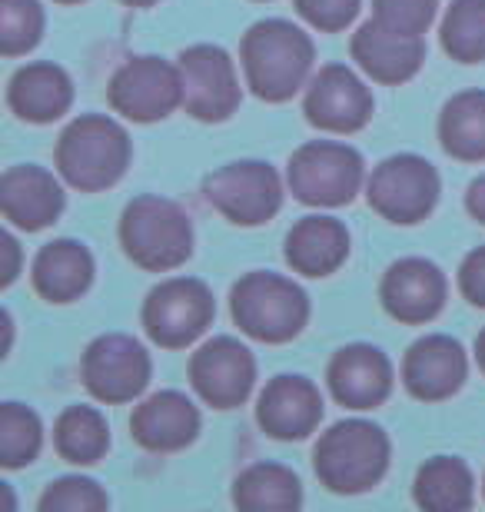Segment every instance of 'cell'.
I'll return each mask as SVG.
<instances>
[{
    "mask_svg": "<svg viewBox=\"0 0 485 512\" xmlns=\"http://www.w3.org/2000/svg\"><path fill=\"white\" fill-rule=\"evenodd\" d=\"M44 34V7L37 0H0V54L20 57Z\"/></svg>",
    "mask_w": 485,
    "mask_h": 512,
    "instance_id": "cell-31",
    "label": "cell"
},
{
    "mask_svg": "<svg viewBox=\"0 0 485 512\" xmlns=\"http://www.w3.org/2000/svg\"><path fill=\"white\" fill-rule=\"evenodd\" d=\"M30 280L47 303H74L94 283V256L77 240H54L37 253Z\"/></svg>",
    "mask_w": 485,
    "mask_h": 512,
    "instance_id": "cell-23",
    "label": "cell"
},
{
    "mask_svg": "<svg viewBox=\"0 0 485 512\" xmlns=\"http://www.w3.org/2000/svg\"><path fill=\"white\" fill-rule=\"evenodd\" d=\"M336 403L346 409H376L392 393V363L383 350L369 343L343 346L326 370Z\"/></svg>",
    "mask_w": 485,
    "mask_h": 512,
    "instance_id": "cell-20",
    "label": "cell"
},
{
    "mask_svg": "<svg viewBox=\"0 0 485 512\" xmlns=\"http://www.w3.org/2000/svg\"><path fill=\"white\" fill-rule=\"evenodd\" d=\"M446 290V273L436 263L422 260V256H406V260L392 263L386 270L383 286H379V300H383L392 320L406 326H422L442 313Z\"/></svg>",
    "mask_w": 485,
    "mask_h": 512,
    "instance_id": "cell-15",
    "label": "cell"
},
{
    "mask_svg": "<svg viewBox=\"0 0 485 512\" xmlns=\"http://www.w3.org/2000/svg\"><path fill=\"white\" fill-rule=\"evenodd\" d=\"M213 316L216 303L210 286L193 276H173L150 290L143 303V330L163 350H183L200 340Z\"/></svg>",
    "mask_w": 485,
    "mask_h": 512,
    "instance_id": "cell-8",
    "label": "cell"
},
{
    "mask_svg": "<svg viewBox=\"0 0 485 512\" xmlns=\"http://www.w3.org/2000/svg\"><path fill=\"white\" fill-rule=\"evenodd\" d=\"M439 0H373V17L402 34L422 37L436 20Z\"/></svg>",
    "mask_w": 485,
    "mask_h": 512,
    "instance_id": "cell-33",
    "label": "cell"
},
{
    "mask_svg": "<svg viewBox=\"0 0 485 512\" xmlns=\"http://www.w3.org/2000/svg\"><path fill=\"white\" fill-rule=\"evenodd\" d=\"M7 104L27 124H54L74 104V80L47 60L24 64L7 84Z\"/></svg>",
    "mask_w": 485,
    "mask_h": 512,
    "instance_id": "cell-22",
    "label": "cell"
},
{
    "mask_svg": "<svg viewBox=\"0 0 485 512\" xmlns=\"http://www.w3.org/2000/svg\"><path fill=\"white\" fill-rule=\"evenodd\" d=\"M123 4H127V7H153L157 0H123Z\"/></svg>",
    "mask_w": 485,
    "mask_h": 512,
    "instance_id": "cell-39",
    "label": "cell"
},
{
    "mask_svg": "<svg viewBox=\"0 0 485 512\" xmlns=\"http://www.w3.org/2000/svg\"><path fill=\"white\" fill-rule=\"evenodd\" d=\"M439 34L442 50L459 64L485 60V0H452Z\"/></svg>",
    "mask_w": 485,
    "mask_h": 512,
    "instance_id": "cell-29",
    "label": "cell"
},
{
    "mask_svg": "<svg viewBox=\"0 0 485 512\" xmlns=\"http://www.w3.org/2000/svg\"><path fill=\"white\" fill-rule=\"evenodd\" d=\"M466 210H469L472 220L485 227V173L469 183V190H466Z\"/></svg>",
    "mask_w": 485,
    "mask_h": 512,
    "instance_id": "cell-36",
    "label": "cell"
},
{
    "mask_svg": "<svg viewBox=\"0 0 485 512\" xmlns=\"http://www.w3.org/2000/svg\"><path fill=\"white\" fill-rule=\"evenodd\" d=\"M4 253H7V270H4V286H10L17 280V273H20V247H17V240L10 237V233H4Z\"/></svg>",
    "mask_w": 485,
    "mask_h": 512,
    "instance_id": "cell-37",
    "label": "cell"
},
{
    "mask_svg": "<svg viewBox=\"0 0 485 512\" xmlns=\"http://www.w3.org/2000/svg\"><path fill=\"white\" fill-rule=\"evenodd\" d=\"M313 57L316 47L306 30H299L296 24L280 17L253 24L240 44L246 84L266 104L290 100L306 84L309 70H313Z\"/></svg>",
    "mask_w": 485,
    "mask_h": 512,
    "instance_id": "cell-1",
    "label": "cell"
},
{
    "mask_svg": "<svg viewBox=\"0 0 485 512\" xmlns=\"http://www.w3.org/2000/svg\"><path fill=\"white\" fill-rule=\"evenodd\" d=\"M54 4H64V7H70V4H84V0H54Z\"/></svg>",
    "mask_w": 485,
    "mask_h": 512,
    "instance_id": "cell-40",
    "label": "cell"
},
{
    "mask_svg": "<svg viewBox=\"0 0 485 512\" xmlns=\"http://www.w3.org/2000/svg\"><path fill=\"white\" fill-rule=\"evenodd\" d=\"M412 496L429 512H466L476 503V479L462 459L432 456L416 473Z\"/></svg>",
    "mask_w": 485,
    "mask_h": 512,
    "instance_id": "cell-25",
    "label": "cell"
},
{
    "mask_svg": "<svg viewBox=\"0 0 485 512\" xmlns=\"http://www.w3.org/2000/svg\"><path fill=\"white\" fill-rule=\"evenodd\" d=\"M476 360H479V370L485 373V330L479 333V340H476Z\"/></svg>",
    "mask_w": 485,
    "mask_h": 512,
    "instance_id": "cell-38",
    "label": "cell"
},
{
    "mask_svg": "<svg viewBox=\"0 0 485 512\" xmlns=\"http://www.w3.org/2000/svg\"><path fill=\"white\" fill-rule=\"evenodd\" d=\"M353 60L359 64L366 77H373L376 84H406L419 74L422 60H426V44L416 34H402L379 20H366L363 27L353 34Z\"/></svg>",
    "mask_w": 485,
    "mask_h": 512,
    "instance_id": "cell-17",
    "label": "cell"
},
{
    "mask_svg": "<svg viewBox=\"0 0 485 512\" xmlns=\"http://www.w3.org/2000/svg\"><path fill=\"white\" fill-rule=\"evenodd\" d=\"M0 210L10 227L37 233L64 213V187L50 170L20 163L0 177Z\"/></svg>",
    "mask_w": 485,
    "mask_h": 512,
    "instance_id": "cell-19",
    "label": "cell"
},
{
    "mask_svg": "<svg viewBox=\"0 0 485 512\" xmlns=\"http://www.w3.org/2000/svg\"><path fill=\"white\" fill-rule=\"evenodd\" d=\"M190 383L213 409H236L253 393L256 360L233 336H213L190 356Z\"/></svg>",
    "mask_w": 485,
    "mask_h": 512,
    "instance_id": "cell-13",
    "label": "cell"
},
{
    "mask_svg": "<svg viewBox=\"0 0 485 512\" xmlns=\"http://www.w3.org/2000/svg\"><path fill=\"white\" fill-rule=\"evenodd\" d=\"M233 323L260 343H290L309 323V296L290 276L253 270L230 293Z\"/></svg>",
    "mask_w": 485,
    "mask_h": 512,
    "instance_id": "cell-5",
    "label": "cell"
},
{
    "mask_svg": "<svg viewBox=\"0 0 485 512\" xmlns=\"http://www.w3.org/2000/svg\"><path fill=\"white\" fill-rule=\"evenodd\" d=\"M313 469L329 493H366L389 469V436L366 419H343L319 436Z\"/></svg>",
    "mask_w": 485,
    "mask_h": 512,
    "instance_id": "cell-2",
    "label": "cell"
},
{
    "mask_svg": "<svg viewBox=\"0 0 485 512\" xmlns=\"http://www.w3.org/2000/svg\"><path fill=\"white\" fill-rule=\"evenodd\" d=\"M366 200L379 217L399 227L426 220L439 203V173L416 153H396L373 170L366 183Z\"/></svg>",
    "mask_w": 485,
    "mask_h": 512,
    "instance_id": "cell-9",
    "label": "cell"
},
{
    "mask_svg": "<svg viewBox=\"0 0 485 512\" xmlns=\"http://www.w3.org/2000/svg\"><path fill=\"white\" fill-rule=\"evenodd\" d=\"M130 167V137L113 117L84 114L57 140V170L80 193L110 190Z\"/></svg>",
    "mask_w": 485,
    "mask_h": 512,
    "instance_id": "cell-3",
    "label": "cell"
},
{
    "mask_svg": "<svg viewBox=\"0 0 485 512\" xmlns=\"http://www.w3.org/2000/svg\"><path fill=\"white\" fill-rule=\"evenodd\" d=\"M363 177L366 163L359 150L336 140L303 143L286 167V183L306 207H343L359 193Z\"/></svg>",
    "mask_w": 485,
    "mask_h": 512,
    "instance_id": "cell-6",
    "label": "cell"
},
{
    "mask_svg": "<svg viewBox=\"0 0 485 512\" xmlns=\"http://www.w3.org/2000/svg\"><path fill=\"white\" fill-rule=\"evenodd\" d=\"M120 243L140 270L170 273L190 260L193 223L180 203L167 197H137L120 217Z\"/></svg>",
    "mask_w": 485,
    "mask_h": 512,
    "instance_id": "cell-4",
    "label": "cell"
},
{
    "mask_svg": "<svg viewBox=\"0 0 485 512\" xmlns=\"http://www.w3.org/2000/svg\"><path fill=\"white\" fill-rule=\"evenodd\" d=\"M469 363L466 350L459 340L442 333L422 336L409 346L406 360H402V383L422 403H442L452 393H459L466 383Z\"/></svg>",
    "mask_w": 485,
    "mask_h": 512,
    "instance_id": "cell-16",
    "label": "cell"
},
{
    "mask_svg": "<svg viewBox=\"0 0 485 512\" xmlns=\"http://www.w3.org/2000/svg\"><path fill=\"white\" fill-rule=\"evenodd\" d=\"M349 230L336 217H303L286 237V263L303 276H329L346 263Z\"/></svg>",
    "mask_w": 485,
    "mask_h": 512,
    "instance_id": "cell-24",
    "label": "cell"
},
{
    "mask_svg": "<svg viewBox=\"0 0 485 512\" xmlns=\"http://www.w3.org/2000/svg\"><path fill=\"white\" fill-rule=\"evenodd\" d=\"M482 493H485V483H482Z\"/></svg>",
    "mask_w": 485,
    "mask_h": 512,
    "instance_id": "cell-41",
    "label": "cell"
},
{
    "mask_svg": "<svg viewBox=\"0 0 485 512\" xmlns=\"http://www.w3.org/2000/svg\"><path fill=\"white\" fill-rule=\"evenodd\" d=\"M130 433L150 453H177L200 433V409L177 389H160L133 409Z\"/></svg>",
    "mask_w": 485,
    "mask_h": 512,
    "instance_id": "cell-21",
    "label": "cell"
},
{
    "mask_svg": "<svg viewBox=\"0 0 485 512\" xmlns=\"http://www.w3.org/2000/svg\"><path fill=\"white\" fill-rule=\"evenodd\" d=\"M54 449L74 466H94L110 449V426L94 406H67L57 416Z\"/></svg>",
    "mask_w": 485,
    "mask_h": 512,
    "instance_id": "cell-28",
    "label": "cell"
},
{
    "mask_svg": "<svg viewBox=\"0 0 485 512\" xmlns=\"http://www.w3.org/2000/svg\"><path fill=\"white\" fill-rule=\"evenodd\" d=\"M150 373H153L150 353L133 336L123 333L97 336L87 346L84 363H80V376H84L90 396L107 406H120L137 399L147 389Z\"/></svg>",
    "mask_w": 485,
    "mask_h": 512,
    "instance_id": "cell-11",
    "label": "cell"
},
{
    "mask_svg": "<svg viewBox=\"0 0 485 512\" xmlns=\"http://www.w3.org/2000/svg\"><path fill=\"white\" fill-rule=\"evenodd\" d=\"M323 419V393L306 376H276L256 403V423L273 439H306Z\"/></svg>",
    "mask_w": 485,
    "mask_h": 512,
    "instance_id": "cell-18",
    "label": "cell"
},
{
    "mask_svg": "<svg viewBox=\"0 0 485 512\" xmlns=\"http://www.w3.org/2000/svg\"><path fill=\"white\" fill-rule=\"evenodd\" d=\"M107 493L87 476H64L57 483H50L40 496V512H100L107 509Z\"/></svg>",
    "mask_w": 485,
    "mask_h": 512,
    "instance_id": "cell-32",
    "label": "cell"
},
{
    "mask_svg": "<svg viewBox=\"0 0 485 512\" xmlns=\"http://www.w3.org/2000/svg\"><path fill=\"white\" fill-rule=\"evenodd\" d=\"M44 443V426L34 409L20 403L0 406V463L7 469H20L34 463Z\"/></svg>",
    "mask_w": 485,
    "mask_h": 512,
    "instance_id": "cell-30",
    "label": "cell"
},
{
    "mask_svg": "<svg viewBox=\"0 0 485 512\" xmlns=\"http://www.w3.org/2000/svg\"><path fill=\"white\" fill-rule=\"evenodd\" d=\"M183 107L203 124L230 120L240 107V80L233 57L216 44H196L180 54Z\"/></svg>",
    "mask_w": 485,
    "mask_h": 512,
    "instance_id": "cell-12",
    "label": "cell"
},
{
    "mask_svg": "<svg viewBox=\"0 0 485 512\" xmlns=\"http://www.w3.org/2000/svg\"><path fill=\"white\" fill-rule=\"evenodd\" d=\"M439 140L462 163L485 160V90H462L442 107Z\"/></svg>",
    "mask_w": 485,
    "mask_h": 512,
    "instance_id": "cell-26",
    "label": "cell"
},
{
    "mask_svg": "<svg viewBox=\"0 0 485 512\" xmlns=\"http://www.w3.org/2000/svg\"><path fill=\"white\" fill-rule=\"evenodd\" d=\"M107 100L133 124H153L183 107L180 67L160 57H130L107 84Z\"/></svg>",
    "mask_w": 485,
    "mask_h": 512,
    "instance_id": "cell-10",
    "label": "cell"
},
{
    "mask_svg": "<svg viewBox=\"0 0 485 512\" xmlns=\"http://www.w3.org/2000/svg\"><path fill=\"white\" fill-rule=\"evenodd\" d=\"M363 0H296L299 17L323 34H339L356 20Z\"/></svg>",
    "mask_w": 485,
    "mask_h": 512,
    "instance_id": "cell-34",
    "label": "cell"
},
{
    "mask_svg": "<svg viewBox=\"0 0 485 512\" xmlns=\"http://www.w3.org/2000/svg\"><path fill=\"white\" fill-rule=\"evenodd\" d=\"M203 197L236 227H260L283 207V180L263 160H236L203 180Z\"/></svg>",
    "mask_w": 485,
    "mask_h": 512,
    "instance_id": "cell-7",
    "label": "cell"
},
{
    "mask_svg": "<svg viewBox=\"0 0 485 512\" xmlns=\"http://www.w3.org/2000/svg\"><path fill=\"white\" fill-rule=\"evenodd\" d=\"M459 290L472 306L485 310V247L472 250L466 260H462V266H459Z\"/></svg>",
    "mask_w": 485,
    "mask_h": 512,
    "instance_id": "cell-35",
    "label": "cell"
},
{
    "mask_svg": "<svg viewBox=\"0 0 485 512\" xmlns=\"http://www.w3.org/2000/svg\"><path fill=\"white\" fill-rule=\"evenodd\" d=\"M233 503L240 509H299L303 486L299 476L283 463H253L233 483Z\"/></svg>",
    "mask_w": 485,
    "mask_h": 512,
    "instance_id": "cell-27",
    "label": "cell"
},
{
    "mask_svg": "<svg viewBox=\"0 0 485 512\" xmlns=\"http://www.w3.org/2000/svg\"><path fill=\"white\" fill-rule=\"evenodd\" d=\"M306 120L326 133H356L373 117V94L353 70L326 64L313 77L303 100Z\"/></svg>",
    "mask_w": 485,
    "mask_h": 512,
    "instance_id": "cell-14",
    "label": "cell"
}]
</instances>
